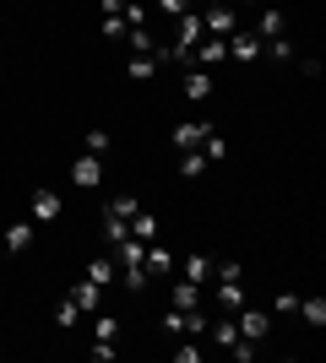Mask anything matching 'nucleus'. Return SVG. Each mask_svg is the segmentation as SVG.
<instances>
[{
	"instance_id": "18",
	"label": "nucleus",
	"mask_w": 326,
	"mask_h": 363,
	"mask_svg": "<svg viewBox=\"0 0 326 363\" xmlns=\"http://www.w3.org/2000/svg\"><path fill=\"white\" fill-rule=\"evenodd\" d=\"M294 315L305 320L310 331H321V325H326V298H321V293H315V298H299V309H294Z\"/></svg>"
},
{
	"instance_id": "3",
	"label": "nucleus",
	"mask_w": 326,
	"mask_h": 363,
	"mask_svg": "<svg viewBox=\"0 0 326 363\" xmlns=\"http://www.w3.org/2000/svg\"><path fill=\"white\" fill-rule=\"evenodd\" d=\"M229 60H239V65H256V60H261V33L234 28V33H229Z\"/></svg>"
},
{
	"instance_id": "8",
	"label": "nucleus",
	"mask_w": 326,
	"mask_h": 363,
	"mask_svg": "<svg viewBox=\"0 0 326 363\" xmlns=\"http://www.w3.org/2000/svg\"><path fill=\"white\" fill-rule=\"evenodd\" d=\"M33 239H38V223H33V217H22V223L6 228V250H11V255H28Z\"/></svg>"
},
{
	"instance_id": "17",
	"label": "nucleus",
	"mask_w": 326,
	"mask_h": 363,
	"mask_svg": "<svg viewBox=\"0 0 326 363\" xmlns=\"http://www.w3.org/2000/svg\"><path fill=\"white\" fill-rule=\"evenodd\" d=\"M256 33H261V38H283V33H288V16H283L278 6H266V11L256 16Z\"/></svg>"
},
{
	"instance_id": "14",
	"label": "nucleus",
	"mask_w": 326,
	"mask_h": 363,
	"mask_svg": "<svg viewBox=\"0 0 326 363\" xmlns=\"http://www.w3.org/2000/svg\"><path fill=\"white\" fill-rule=\"evenodd\" d=\"M141 260H147V272H153V277H174V250H169V244H158V239H153Z\"/></svg>"
},
{
	"instance_id": "21",
	"label": "nucleus",
	"mask_w": 326,
	"mask_h": 363,
	"mask_svg": "<svg viewBox=\"0 0 326 363\" xmlns=\"http://www.w3.org/2000/svg\"><path fill=\"white\" fill-rule=\"evenodd\" d=\"M261 60H294V38H261Z\"/></svg>"
},
{
	"instance_id": "19",
	"label": "nucleus",
	"mask_w": 326,
	"mask_h": 363,
	"mask_svg": "<svg viewBox=\"0 0 326 363\" xmlns=\"http://www.w3.org/2000/svg\"><path fill=\"white\" fill-rule=\"evenodd\" d=\"M136 212H141V201H136V196H125V190H120V196H109V201H104V212H98V217H125V223H131Z\"/></svg>"
},
{
	"instance_id": "23",
	"label": "nucleus",
	"mask_w": 326,
	"mask_h": 363,
	"mask_svg": "<svg viewBox=\"0 0 326 363\" xmlns=\"http://www.w3.org/2000/svg\"><path fill=\"white\" fill-rule=\"evenodd\" d=\"M180 174H185V179H202L207 174V152L196 147V152H180Z\"/></svg>"
},
{
	"instance_id": "5",
	"label": "nucleus",
	"mask_w": 326,
	"mask_h": 363,
	"mask_svg": "<svg viewBox=\"0 0 326 363\" xmlns=\"http://www.w3.org/2000/svg\"><path fill=\"white\" fill-rule=\"evenodd\" d=\"M60 212H65V201L55 196V190H33V201H28V217H33L38 228H49Z\"/></svg>"
},
{
	"instance_id": "32",
	"label": "nucleus",
	"mask_w": 326,
	"mask_h": 363,
	"mask_svg": "<svg viewBox=\"0 0 326 363\" xmlns=\"http://www.w3.org/2000/svg\"><path fill=\"white\" fill-rule=\"evenodd\" d=\"M153 6H158L163 16H185V11H190V0H153Z\"/></svg>"
},
{
	"instance_id": "2",
	"label": "nucleus",
	"mask_w": 326,
	"mask_h": 363,
	"mask_svg": "<svg viewBox=\"0 0 326 363\" xmlns=\"http://www.w3.org/2000/svg\"><path fill=\"white\" fill-rule=\"evenodd\" d=\"M202 28H207V38H229L239 22H234V6L229 0H217V6H202Z\"/></svg>"
},
{
	"instance_id": "16",
	"label": "nucleus",
	"mask_w": 326,
	"mask_h": 363,
	"mask_svg": "<svg viewBox=\"0 0 326 363\" xmlns=\"http://www.w3.org/2000/svg\"><path fill=\"white\" fill-rule=\"evenodd\" d=\"M217 303H223V309H229V315H234V309H245V277H234V282H217Z\"/></svg>"
},
{
	"instance_id": "9",
	"label": "nucleus",
	"mask_w": 326,
	"mask_h": 363,
	"mask_svg": "<svg viewBox=\"0 0 326 363\" xmlns=\"http://www.w3.org/2000/svg\"><path fill=\"white\" fill-rule=\"evenodd\" d=\"M169 303H174V309H202V303H207V288H202V282H185V277H174Z\"/></svg>"
},
{
	"instance_id": "25",
	"label": "nucleus",
	"mask_w": 326,
	"mask_h": 363,
	"mask_svg": "<svg viewBox=\"0 0 326 363\" xmlns=\"http://www.w3.org/2000/svg\"><path fill=\"white\" fill-rule=\"evenodd\" d=\"M202 152H207V163H223V157H229V141L217 136V125H212V130H207V141H202Z\"/></svg>"
},
{
	"instance_id": "4",
	"label": "nucleus",
	"mask_w": 326,
	"mask_h": 363,
	"mask_svg": "<svg viewBox=\"0 0 326 363\" xmlns=\"http://www.w3.org/2000/svg\"><path fill=\"white\" fill-rule=\"evenodd\" d=\"M71 184H77V190H98V184H104V157L82 152L77 163H71Z\"/></svg>"
},
{
	"instance_id": "35",
	"label": "nucleus",
	"mask_w": 326,
	"mask_h": 363,
	"mask_svg": "<svg viewBox=\"0 0 326 363\" xmlns=\"http://www.w3.org/2000/svg\"><path fill=\"white\" fill-rule=\"evenodd\" d=\"M114 352H120L114 342H93V363H114Z\"/></svg>"
},
{
	"instance_id": "36",
	"label": "nucleus",
	"mask_w": 326,
	"mask_h": 363,
	"mask_svg": "<svg viewBox=\"0 0 326 363\" xmlns=\"http://www.w3.org/2000/svg\"><path fill=\"white\" fill-rule=\"evenodd\" d=\"M98 11H104V16H120V11H125V0H98Z\"/></svg>"
},
{
	"instance_id": "15",
	"label": "nucleus",
	"mask_w": 326,
	"mask_h": 363,
	"mask_svg": "<svg viewBox=\"0 0 326 363\" xmlns=\"http://www.w3.org/2000/svg\"><path fill=\"white\" fill-rule=\"evenodd\" d=\"M207 336H212V347H223V352L239 347V325H234V315H223L217 325H207Z\"/></svg>"
},
{
	"instance_id": "31",
	"label": "nucleus",
	"mask_w": 326,
	"mask_h": 363,
	"mask_svg": "<svg viewBox=\"0 0 326 363\" xmlns=\"http://www.w3.org/2000/svg\"><path fill=\"white\" fill-rule=\"evenodd\" d=\"M294 309H299V293H288V288H283L278 298H272V315H294Z\"/></svg>"
},
{
	"instance_id": "29",
	"label": "nucleus",
	"mask_w": 326,
	"mask_h": 363,
	"mask_svg": "<svg viewBox=\"0 0 326 363\" xmlns=\"http://www.w3.org/2000/svg\"><path fill=\"white\" fill-rule=\"evenodd\" d=\"M82 152L104 157V152H109V130H87V136H82Z\"/></svg>"
},
{
	"instance_id": "7",
	"label": "nucleus",
	"mask_w": 326,
	"mask_h": 363,
	"mask_svg": "<svg viewBox=\"0 0 326 363\" xmlns=\"http://www.w3.org/2000/svg\"><path fill=\"white\" fill-rule=\"evenodd\" d=\"M223 60H229V38H202V44L190 49V65H202V71H212Z\"/></svg>"
},
{
	"instance_id": "27",
	"label": "nucleus",
	"mask_w": 326,
	"mask_h": 363,
	"mask_svg": "<svg viewBox=\"0 0 326 363\" xmlns=\"http://www.w3.org/2000/svg\"><path fill=\"white\" fill-rule=\"evenodd\" d=\"M163 336H185V309H163Z\"/></svg>"
},
{
	"instance_id": "10",
	"label": "nucleus",
	"mask_w": 326,
	"mask_h": 363,
	"mask_svg": "<svg viewBox=\"0 0 326 363\" xmlns=\"http://www.w3.org/2000/svg\"><path fill=\"white\" fill-rule=\"evenodd\" d=\"M158 71H163L158 49H141V55H131V60H125V76H131V82H153Z\"/></svg>"
},
{
	"instance_id": "26",
	"label": "nucleus",
	"mask_w": 326,
	"mask_h": 363,
	"mask_svg": "<svg viewBox=\"0 0 326 363\" xmlns=\"http://www.w3.org/2000/svg\"><path fill=\"white\" fill-rule=\"evenodd\" d=\"M82 320V309H77V298H65L60 309H55V325H60V331H71V325H77Z\"/></svg>"
},
{
	"instance_id": "30",
	"label": "nucleus",
	"mask_w": 326,
	"mask_h": 363,
	"mask_svg": "<svg viewBox=\"0 0 326 363\" xmlns=\"http://www.w3.org/2000/svg\"><path fill=\"white\" fill-rule=\"evenodd\" d=\"M125 28H147V6H141V0H125Z\"/></svg>"
},
{
	"instance_id": "22",
	"label": "nucleus",
	"mask_w": 326,
	"mask_h": 363,
	"mask_svg": "<svg viewBox=\"0 0 326 363\" xmlns=\"http://www.w3.org/2000/svg\"><path fill=\"white\" fill-rule=\"evenodd\" d=\"M87 282H98V288H109V282H114V277H120V266H114V260H87Z\"/></svg>"
},
{
	"instance_id": "6",
	"label": "nucleus",
	"mask_w": 326,
	"mask_h": 363,
	"mask_svg": "<svg viewBox=\"0 0 326 363\" xmlns=\"http://www.w3.org/2000/svg\"><path fill=\"white\" fill-rule=\"evenodd\" d=\"M207 130H212L207 120H180V125L169 130V141H174V152H196V147L207 141Z\"/></svg>"
},
{
	"instance_id": "11",
	"label": "nucleus",
	"mask_w": 326,
	"mask_h": 363,
	"mask_svg": "<svg viewBox=\"0 0 326 363\" xmlns=\"http://www.w3.org/2000/svg\"><path fill=\"white\" fill-rule=\"evenodd\" d=\"M212 266H217L212 255H185V260H174V272L185 277V282H202V288L212 282Z\"/></svg>"
},
{
	"instance_id": "24",
	"label": "nucleus",
	"mask_w": 326,
	"mask_h": 363,
	"mask_svg": "<svg viewBox=\"0 0 326 363\" xmlns=\"http://www.w3.org/2000/svg\"><path fill=\"white\" fill-rule=\"evenodd\" d=\"M131 239H141V244H153V239H158V217L136 212V217H131Z\"/></svg>"
},
{
	"instance_id": "28",
	"label": "nucleus",
	"mask_w": 326,
	"mask_h": 363,
	"mask_svg": "<svg viewBox=\"0 0 326 363\" xmlns=\"http://www.w3.org/2000/svg\"><path fill=\"white\" fill-rule=\"evenodd\" d=\"M125 233H131V223H125V217H104V239H109V250H114Z\"/></svg>"
},
{
	"instance_id": "20",
	"label": "nucleus",
	"mask_w": 326,
	"mask_h": 363,
	"mask_svg": "<svg viewBox=\"0 0 326 363\" xmlns=\"http://www.w3.org/2000/svg\"><path fill=\"white\" fill-rule=\"evenodd\" d=\"M98 325H93V342H120V315H109V309H98Z\"/></svg>"
},
{
	"instance_id": "33",
	"label": "nucleus",
	"mask_w": 326,
	"mask_h": 363,
	"mask_svg": "<svg viewBox=\"0 0 326 363\" xmlns=\"http://www.w3.org/2000/svg\"><path fill=\"white\" fill-rule=\"evenodd\" d=\"M125 33H131V28H125V16H104V38H125Z\"/></svg>"
},
{
	"instance_id": "1",
	"label": "nucleus",
	"mask_w": 326,
	"mask_h": 363,
	"mask_svg": "<svg viewBox=\"0 0 326 363\" xmlns=\"http://www.w3.org/2000/svg\"><path fill=\"white\" fill-rule=\"evenodd\" d=\"M234 325H239V336H245V342H256V347H261L266 331H272V315H266V309H256V303H245V309H234Z\"/></svg>"
},
{
	"instance_id": "13",
	"label": "nucleus",
	"mask_w": 326,
	"mask_h": 363,
	"mask_svg": "<svg viewBox=\"0 0 326 363\" xmlns=\"http://www.w3.org/2000/svg\"><path fill=\"white\" fill-rule=\"evenodd\" d=\"M71 298H77L82 315H98V309H104V288H98V282H87V277H82L77 288H71Z\"/></svg>"
},
{
	"instance_id": "12",
	"label": "nucleus",
	"mask_w": 326,
	"mask_h": 363,
	"mask_svg": "<svg viewBox=\"0 0 326 363\" xmlns=\"http://www.w3.org/2000/svg\"><path fill=\"white\" fill-rule=\"evenodd\" d=\"M185 98L190 104H207V98H212V76H207L202 65H185Z\"/></svg>"
},
{
	"instance_id": "34",
	"label": "nucleus",
	"mask_w": 326,
	"mask_h": 363,
	"mask_svg": "<svg viewBox=\"0 0 326 363\" xmlns=\"http://www.w3.org/2000/svg\"><path fill=\"white\" fill-rule=\"evenodd\" d=\"M202 358V347H196V342H180V347H174V363H196Z\"/></svg>"
}]
</instances>
